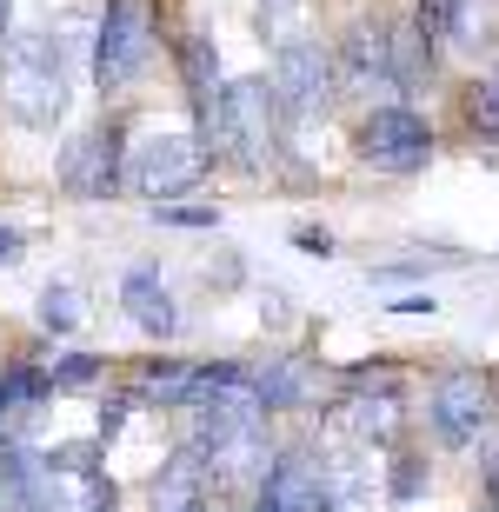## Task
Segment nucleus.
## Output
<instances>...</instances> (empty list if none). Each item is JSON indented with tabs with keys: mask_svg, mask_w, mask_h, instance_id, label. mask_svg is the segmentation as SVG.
<instances>
[{
	"mask_svg": "<svg viewBox=\"0 0 499 512\" xmlns=\"http://www.w3.org/2000/svg\"><path fill=\"white\" fill-rule=\"evenodd\" d=\"M200 140L213 147V160L220 167H233L240 180H267V173L300 167V153H293V127L287 114H280V100H273V80L267 74H227L220 80V94H213V107L200 120Z\"/></svg>",
	"mask_w": 499,
	"mask_h": 512,
	"instance_id": "f257e3e1",
	"label": "nucleus"
},
{
	"mask_svg": "<svg viewBox=\"0 0 499 512\" xmlns=\"http://www.w3.org/2000/svg\"><path fill=\"white\" fill-rule=\"evenodd\" d=\"M74 100V74H67V40L60 27H27L7 34L0 47V114L20 133H54Z\"/></svg>",
	"mask_w": 499,
	"mask_h": 512,
	"instance_id": "f03ea898",
	"label": "nucleus"
},
{
	"mask_svg": "<svg viewBox=\"0 0 499 512\" xmlns=\"http://www.w3.org/2000/svg\"><path fill=\"white\" fill-rule=\"evenodd\" d=\"M160 47H167V20H160V0H100L94 14V47H87V67H94L100 100L140 94L160 67Z\"/></svg>",
	"mask_w": 499,
	"mask_h": 512,
	"instance_id": "7ed1b4c3",
	"label": "nucleus"
},
{
	"mask_svg": "<svg viewBox=\"0 0 499 512\" xmlns=\"http://www.w3.org/2000/svg\"><path fill=\"white\" fill-rule=\"evenodd\" d=\"M346 140H353L360 173H373V180H420L433 167V153H440V127H433V114L420 100H373V107H360Z\"/></svg>",
	"mask_w": 499,
	"mask_h": 512,
	"instance_id": "20e7f679",
	"label": "nucleus"
},
{
	"mask_svg": "<svg viewBox=\"0 0 499 512\" xmlns=\"http://www.w3.org/2000/svg\"><path fill=\"white\" fill-rule=\"evenodd\" d=\"M127 147H134V114H120V100L100 120L74 127L54 153V193L60 200H80V207H100V200H120L127 193Z\"/></svg>",
	"mask_w": 499,
	"mask_h": 512,
	"instance_id": "39448f33",
	"label": "nucleus"
},
{
	"mask_svg": "<svg viewBox=\"0 0 499 512\" xmlns=\"http://www.w3.org/2000/svg\"><path fill=\"white\" fill-rule=\"evenodd\" d=\"M220 167L213 147L200 140V127H160V133H134L127 147V193H140L147 207L160 200H193L207 187V173Z\"/></svg>",
	"mask_w": 499,
	"mask_h": 512,
	"instance_id": "423d86ee",
	"label": "nucleus"
},
{
	"mask_svg": "<svg viewBox=\"0 0 499 512\" xmlns=\"http://www.w3.org/2000/svg\"><path fill=\"white\" fill-rule=\"evenodd\" d=\"M426 433L440 453H473L499 433V393L480 366H446L426 380Z\"/></svg>",
	"mask_w": 499,
	"mask_h": 512,
	"instance_id": "0eeeda50",
	"label": "nucleus"
},
{
	"mask_svg": "<svg viewBox=\"0 0 499 512\" xmlns=\"http://www.w3.org/2000/svg\"><path fill=\"white\" fill-rule=\"evenodd\" d=\"M267 80H273V100H280V114H287L293 133H313L333 114V100H340L333 47L320 34H300V40H287V47H273Z\"/></svg>",
	"mask_w": 499,
	"mask_h": 512,
	"instance_id": "6e6552de",
	"label": "nucleus"
},
{
	"mask_svg": "<svg viewBox=\"0 0 499 512\" xmlns=\"http://www.w3.org/2000/svg\"><path fill=\"white\" fill-rule=\"evenodd\" d=\"M386 40H393V14H380V7L346 14V27L327 40V47H333V74H340V94H353L360 107H373V100H393Z\"/></svg>",
	"mask_w": 499,
	"mask_h": 512,
	"instance_id": "1a4fd4ad",
	"label": "nucleus"
},
{
	"mask_svg": "<svg viewBox=\"0 0 499 512\" xmlns=\"http://www.w3.org/2000/svg\"><path fill=\"white\" fill-rule=\"evenodd\" d=\"M114 306L134 320V333H147L154 346L180 340V326H187V313H180V300H173V280L160 260H127L114 280Z\"/></svg>",
	"mask_w": 499,
	"mask_h": 512,
	"instance_id": "9d476101",
	"label": "nucleus"
},
{
	"mask_svg": "<svg viewBox=\"0 0 499 512\" xmlns=\"http://www.w3.org/2000/svg\"><path fill=\"white\" fill-rule=\"evenodd\" d=\"M320 380H327V366L313 360V353H267V360H253L247 393L260 399L267 419H280V413H307V406H320Z\"/></svg>",
	"mask_w": 499,
	"mask_h": 512,
	"instance_id": "9b49d317",
	"label": "nucleus"
},
{
	"mask_svg": "<svg viewBox=\"0 0 499 512\" xmlns=\"http://www.w3.org/2000/svg\"><path fill=\"white\" fill-rule=\"evenodd\" d=\"M54 406V373L40 353H20V360L0 366V446L14 439H34V419Z\"/></svg>",
	"mask_w": 499,
	"mask_h": 512,
	"instance_id": "f8f14e48",
	"label": "nucleus"
},
{
	"mask_svg": "<svg viewBox=\"0 0 499 512\" xmlns=\"http://www.w3.org/2000/svg\"><path fill=\"white\" fill-rule=\"evenodd\" d=\"M167 54H173V80H180V94H187V114L200 120L213 107V94H220V80H227L220 40H213L207 27H180V34H167Z\"/></svg>",
	"mask_w": 499,
	"mask_h": 512,
	"instance_id": "ddd939ff",
	"label": "nucleus"
},
{
	"mask_svg": "<svg viewBox=\"0 0 499 512\" xmlns=\"http://www.w3.org/2000/svg\"><path fill=\"white\" fill-rule=\"evenodd\" d=\"M440 47L420 34L413 14H393V40H386V67H393V100H420L440 87Z\"/></svg>",
	"mask_w": 499,
	"mask_h": 512,
	"instance_id": "4468645a",
	"label": "nucleus"
},
{
	"mask_svg": "<svg viewBox=\"0 0 499 512\" xmlns=\"http://www.w3.org/2000/svg\"><path fill=\"white\" fill-rule=\"evenodd\" d=\"M80 320H87V293H80V280H67V273H60V280L40 286V300H34V326H40V333H47L54 346L74 340Z\"/></svg>",
	"mask_w": 499,
	"mask_h": 512,
	"instance_id": "2eb2a0df",
	"label": "nucleus"
},
{
	"mask_svg": "<svg viewBox=\"0 0 499 512\" xmlns=\"http://www.w3.org/2000/svg\"><path fill=\"white\" fill-rule=\"evenodd\" d=\"M460 120H466V140L473 147H499V60L486 74L460 80Z\"/></svg>",
	"mask_w": 499,
	"mask_h": 512,
	"instance_id": "dca6fc26",
	"label": "nucleus"
},
{
	"mask_svg": "<svg viewBox=\"0 0 499 512\" xmlns=\"http://www.w3.org/2000/svg\"><path fill=\"white\" fill-rule=\"evenodd\" d=\"M47 373H54V393H94V386L114 380V360L107 353H94V346H54L47 353Z\"/></svg>",
	"mask_w": 499,
	"mask_h": 512,
	"instance_id": "f3484780",
	"label": "nucleus"
},
{
	"mask_svg": "<svg viewBox=\"0 0 499 512\" xmlns=\"http://www.w3.org/2000/svg\"><path fill=\"white\" fill-rule=\"evenodd\" d=\"M380 486H386V499L393 506H413V499L433 486V453L426 446H386V473H380Z\"/></svg>",
	"mask_w": 499,
	"mask_h": 512,
	"instance_id": "a211bd4d",
	"label": "nucleus"
},
{
	"mask_svg": "<svg viewBox=\"0 0 499 512\" xmlns=\"http://www.w3.org/2000/svg\"><path fill=\"white\" fill-rule=\"evenodd\" d=\"M253 34L267 40V54L287 47V40H300V34H313L307 27V0H253Z\"/></svg>",
	"mask_w": 499,
	"mask_h": 512,
	"instance_id": "6ab92c4d",
	"label": "nucleus"
},
{
	"mask_svg": "<svg viewBox=\"0 0 499 512\" xmlns=\"http://www.w3.org/2000/svg\"><path fill=\"white\" fill-rule=\"evenodd\" d=\"M20 512H80V486L67 473H54L34 446V473H27V506Z\"/></svg>",
	"mask_w": 499,
	"mask_h": 512,
	"instance_id": "aec40b11",
	"label": "nucleus"
},
{
	"mask_svg": "<svg viewBox=\"0 0 499 512\" xmlns=\"http://www.w3.org/2000/svg\"><path fill=\"white\" fill-rule=\"evenodd\" d=\"M154 227H167V233H220V227H227V213L207 207V200H160Z\"/></svg>",
	"mask_w": 499,
	"mask_h": 512,
	"instance_id": "412c9836",
	"label": "nucleus"
},
{
	"mask_svg": "<svg viewBox=\"0 0 499 512\" xmlns=\"http://www.w3.org/2000/svg\"><path fill=\"white\" fill-rule=\"evenodd\" d=\"M27 473H34V446H27V439L0 446V512L27 506Z\"/></svg>",
	"mask_w": 499,
	"mask_h": 512,
	"instance_id": "4be33fe9",
	"label": "nucleus"
},
{
	"mask_svg": "<svg viewBox=\"0 0 499 512\" xmlns=\"http://www.w3.org/2000/svg\"><path fill=\"white\" fill-rule=\"evenodd\" d=\"M287 247H293V253H307V260H333V253H340V233H333L327 220H293Z\"/></svg>",
	"mask_w": 499,
	"mask_h": 512,
	"instance_id": "5701e85b",
	"label": "nucleus"
},
{
	"mask_svg": "<svg viewBox=\"0 0 499 512\" xmlns=\"http://www.w3.org/2000/svg\"><path fill=\"white\" fill-rule=\"evenodd\" d=\"M27 247H34V233L20 227V220H0V273L27 260Z\"/></svg>",
	"mask_w": 499,
	"mask_h": 512,
	"instance_id": "b1692460",
	"label": "nucleus"
},
{
	"mask_svg": "<svg viewBox=\"0 0 499 512\" xmlns=\"http://www.w3.org/2000/svg\"><path fill=\"white\" fill-rule=\"evenodd\" d=\"M386 313H400V320H433V313H440V300H433V293H393V300H386Z\"/></svg>",
	"mask_w": 499,
	"mask_h": 512,
	"instance_id": "393cba45",
	"label": "nucleus"
},
{
	"mask_svg": "<svg viewBox=\"0 0 499 512\" xmlns=\"http://www.w3.org/2000/svg\"><path fill=\"white\" fill-rule=\"evenodd\" d=\"M480 486H486V506H499V439L480 446Z\"/></svg>",
	"mask_w": 499,
	"mask_h": 512,
	"instance_id": "a878e982",
	"label": "nucleus"
},
{
	"mask_svg": "<svg viewBox=\"0 0 499 512\" xmlns=\"http://www.w3.org/2000/svg\"><path fill=\"white\" fill-rule=\"evenodd\" d=\"M7 34H14V0H0V47H7Z\"/></svg>",
	"mask_w": 499,
	"mask_h": 512,
	"instance_id": "bb28decb",
	"label": "nucleus"
},
{
	"mask_svg": "<svg viewBox=\"0 0 499 512\" xmlns=\"http://www.w3.org/2000/svg\"><path fill=\"white\" fill-rule=\"evenodd\" d=\"M167 512H213V499H187V506H167Z\"/></svg>",
	"mask_w": 499,
	"mask_h": 512,
	"instance_id": "cd10ccee",
	"label": "nucleus"
},
{
	"mask_svg": "<svg viewBox=\"0 0 499 512\" xmlns=\"http://www.w3.org/2000/svg\"><path fill=\"white\" fill-rule=\"evenodd\" d=\"M480 512H499V506H480Z\"/></svg>",
	"mask_w": 499,
	"mask_h": 512,
	"instance_id": "c85d7f7f",
	"label": "nucleus"
}]
</instances>
